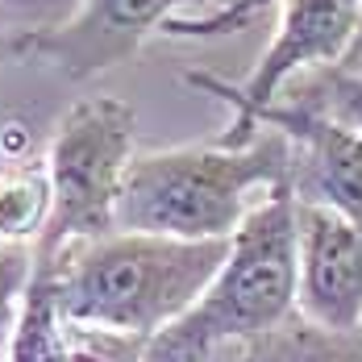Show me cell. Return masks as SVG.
<instances>
[{
	"label": "cell",
	"mask_w": 362,
	"mask_h": 362,
	"mask_svg": "<svg viewBox=\"0 0 362 362\" xmlns=\"http://www.w3.org/2000/svg\"><path fill=\"white\" fill-rule=\"evenodd\" d=\"M225 254L229 242H180L117 229L96 242H75L54 262H34V271L50 279L59 317L71 333L142 350L204 296Z\"/></svg>",
	"instance_id": "1"
},
{
	"label": "cell",
	"mask_w": 362,
	"mask_h": 362,
	"mask_svg": "<svg viewBox=\"0 0 362 362\" xmlns=\"http://www.w3.org/2000/svg\"><path fill=\"white\" fill-rule=\"evenodd\" d=\"M300 238H296V192L279 183L262 192L242 229L229 238V254L204 296L175 325L142 346L138 362H209L229 346L279 329L296 317Z\"/></svg>",
	"instance_id": "2"
},
{
	"label": "cell",
	"mask_w": 362,
	"mask_h": 362,
	"mask_svg": "<svg viewBox=\"0 0 362 362\" xmlns=\"http://www.w3.org/2000/svg\"><path fill=\"white\" fill-rule=\"evenodd\" d=\"M279 183H291V142L279 129H262L238 150L213 142L134 154L117 200V229L180 242H229L262 200H254V192Z\"/></svg>",
	"instance_id": "3"
},
{
	"label": "cell",
	"mask_w": 362,
	"mask_h": 362,
	"mask_svg": "<svg viewBox=\"0 0 362 362\" xmlns=\"http://www.w3.org/2000/svg\"><path fill=\"white\" fill-rule=\"evenodd\" d=\"M134 109L117 96H88L59 121L46 154L50 221L34 242V262H54L75 242L117 233V200L134 163Z\"/></svg>",
	"instance_id": "4"
},
{
	"label": "cell",
	"mask_w": 362,
	"mask_h": 362,
	"mask_svg": "<svg viewBox=\"0 0 362 362\" xmlns=\"http://www.w3.org/2000/svg\"><path fill=\"white\" fill-rule=\"evenodd\" d=\"M233 121L217 146H250L258 125L279 129L291 142V192L296 204L329 209L362 229V129H350L325 112L291 100H271L258 109H229Z\"/></svg>",
	"instance_id": "5"
},
{
	"label": "cell",
	"mask_w": 362,
	"mask_h": 362,
	"mask_svg": "<svg viewBox=\"0 0 362 362\" xmlns=\"http://www.w3.org/2000/svg\"><path fill=\"white\" fill-rule=\"evenodd\" d=\"M279 8V34L242 83L217 79L209 71H187L183 79L229 109H258L271 105L296 75L337 67L350 59L362 34V0H284Z\"/></svg>",
	"instance_id": "6"
},
{
	"label": "cell",
	"mask_w": 362,
	"mask_h": 362,
	"mask_svg": "<svg viewBox=\"0 0 362 362\" xmlns=\"http://www.w3.org/2000/svg\"><path fill=\"white\" fill-rule=\"evenodd\" d=\"M200 0H79L67 21L21 30L8 42V54L50 63L67 79H92L117 63L134 59L154 30H163L175 8Z\"/></svg>",
	"instance_id": "7"
},
{
	"label": "cell",
	"mask_w": 362,
	"mask_h": 362,
	"mask_svg": "<svg viewBox=\"0 0 362 362\" xmlns=\"http://www.w3.org/2000/svg\"><path fill=\"white\" fill-rule=\"evenodd\" d=\"M296 313L325 329H362V229L329 209L296 204Z\"/></svg>",
	"instance_id": "8"
},
{
	"label": "cell",
	"mask_w": 362,
	"mask_h": 362,
	"mask_svg": "<svg viewBox=\"0 0 362 362\" xmlns=\"http://www.w3.org/2000/svg\"><path fill=\"white\" fill-rule=\"evenodd\" d=\"M238 362H362V329H325L300 313L238 346Z\"/></svg>",
	"instance_id": "9"
},
{
	"label": "cell",
	"mask_w": 362,
	"mask_h": 362,
	"mask_svg": "<svg viewBox=\"0 0 362 362\" xmlns=\"http://www.w3.org/2000/svg\"><path fill=\"white\" fill-rule=\"evenodd\" d=\"M50 221V175L46 167L0 171V242L34 246Z\"/></svg>",
	"instance_id": "10"
},
{
	"label": "cell",
	"mask_w": 362,
	"mask_h": 362,
	"mask_svg": "<svg viewBox=\"0 0 362 362\" xmlns=\"http://www.w3.org/2000/svg\"><path fill=\"white\" fill-rule=\"evenodd\" d=\"M288 96L291 105H304V109L325 112L350 129H362V71H350L337 63V67L296 75L288 83Z\"/></svg>",
	"instance_id": "11"
},
{
	"label": "cell",
	"mask_w": 362,
	"mask_h": 362,
	"mask_svg": "<svg viewBox=\"0 0 362 362\" xmlns=\"http://www.w3.org/2000/svg\"><path fill=\"white\" fill-rule=\"evenodd\" d=\"M34 279V246L21 242H0V358L8 354L13 329L21 317V300Z\"/></svg>",
	"instance_id": "12"
},
{
	"label": "cell",
	"mask_w": 362,
	"mask_h": 362,
	"mask_svg": "<svg viewBox=\"0 0 362 362\" xmlns=\"http://www.w3.org/2000/svg\"><path fill=\"white\" fill-rule=\"evenodd\" d=\"M279 4L284 0H229V4H221V8L204 13V17H171L163 25V34L167 37H225L254 25L258 17H267Z\"/></svg>",
	"instance_id": "13"
},
{
	"label": "cell",
	"mask_w": 362,
	"mask_h": 362,
	"mask_svg": "<svg viewBox=\"0 0 362 362\" xmlns=\"http://www.w3.org/2000/svg\"><path fill=\"white\" fill-rule=\"evenodd\" d=\"M54 362H112L109 354H96V350H67V354H63V358H54Z\"/></svg>",
	"instance_id": "14"
},
{
	"label": "cell",
	"mask_w": 362,
	"mask_h": 362,
	"mask_svg": "<svg viewBox=\"0 0 362 362\" xmlns=\"http://www.w3.org/2000/svg\"><path fill=\"white\" fill-rule=\"evenodd\" d=\"M358 54H362V34H358V42H354V50H350V59H346V63H354ZM346 63H341V67H346Z\"/></svg>",
	"instance_id": "15"
},
{
	"label": "cell",
	"mask_w": 362,
	"mask_h": 362,
	"mask_svg": "<svg viewBox=\"0 0 362 362\" xmlns=\"http://www.w3.org/2000/svg\"><path fill=\"white\" fill-rule=\"evenodd\" d=\"M346 67H350V71H362V54L354 59V63H346Z\"/></svg>",
	"instance_id": "16"
},
{
	"label": "cell",
	"mask_w": 362,
	"mask_h": 362,
	"mask_svg": "<svg viewBox=\"0 0 362 362\" xmlns=\"http://www.w3.org/2000/svg\"><path fill=\"white\" fill-rule=\"evenodd\" d=\"M0 362H8V358H0Z\"/></svg>",
	"instance_id": "17"
}]
</instances>
